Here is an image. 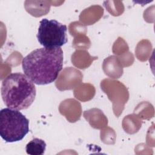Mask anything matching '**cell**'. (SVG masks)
I'll use <instances>...</instances> for the list:
<instances>
[{
  "mask_svg": "<svg viewBox=\"0 0 155 155\" xmlns=\"http://www.w3.org/2000/svg\"><path fill=\"white\" fill-rule=\"evenodd\" d=\"M63 53L61 47L34 50L23 58V71L35 84H51L57 79L63 68Z\"/></svg>",
  "mask_w": 155,
  "mask_h": 155,
  "instance_id": "cell-1",
  "label": "cell"
},
{
  "mask_svg": "<svg viewBox=\"0 0 155 155\" xmlns=\"http://www.w3.org/2000/svg\"><path fill=\"white\" fill-rule=\"evenodd\" d=\"M1 92L4 104L18 110L27 109L36 95L34 83L25 74L18 72L8 74L2 81Z\"/></svg>",
  "mask_w": 155,
  "mask_h": 155,
  "instance_id": "cell-2",
  "label": "cell"
},
{
  "mask_svg": "<svg viewBox=\"0 0 155 155\" xmlns=\"http://www.w3.org/2000/svg\"><path fill=\"white\" fill-rule=\"evenodd\" d=\"M29 132V120L19 110L5 108L0 111V136L7 142L21 140Z\"/></svg>",
  "mask_w": 155,
  "mask_h": 155,
  "instance_id": "cell-3",
  "label": "cell"
},
{
  "mask_svg": "<svg viewBox=\"0 0 155 155\" xmlns=\"http://www.w3.org/2000/svg\"><path fill=\"white\" fill-rule=\"evenodd\" d=\"M67 27L55 19H42L39 22L37 39L44 48H59L67 41Z\"/></svg>",
  "mask_w": 155,
  "mask_h": 155,
  "instance_id": "cell-4",
  "label": "cell"
},
{
  "mask_svg": "<svg viewBox=\"0 0 155 155\" xmlns=\"http://www.w3.org/2000/svg\"><path fill=\"white\" fill-rule=\"evenodd\" d=\"M46 148L45 141L41 139L34 138L30 140L25 147L26 153L30 155L44 154Z\"/></svg>",
  "mask_w": 155,
  "mask_h": 155,
  "instance_id": "cell-5",
  "label": "cell"
}]
</instances>
